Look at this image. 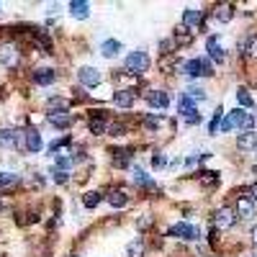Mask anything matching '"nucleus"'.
<instances>
[{
  "label": "nucleus",
  "mask_w": 257,
  "mask_h": 257,
  "mask_svg": "<svg viewBox=\"0 0 257 257\" xmlns=\"http://www.w3.org/2000/svg\"><path fill=\"white\" fill-rule=\"evenodd\" d=\"M250 193H252L250 198H252V201H257V185H252V190H250Z\"/></svg>",
  "instance_id": "a19ab883"
},
{
  "label": "nucleus",
  "mask_w": 257,
  "mask_h": 257,
  "mask_svg": "<svg viewBox=\"0 0 257 257\" xmlns=\"http://www.w3.org/2000/svg\"><path fill=\"white\" fill-rule=\"evenodd\" d=\"M149 64H152V59H149V54H147L144 49L128 52L126 59H124V67L128 72H134V75H147V72H149Z\"/></svg>",
  "instance_id": "f257e3e1"
},
{
  "label": "nucleus",
  "mask_w": 257,
  "mask_h": 257,
  "mask_svg": "<svg viewBox=\"0 0 257 257\" xmlns=\"http://www.w3.org/2000/svg\"><path fill=\"white\" fill-rule=\"evenodd\" d=\"M72 18H77V21H82V18L90 16V3H85V0H70L67 3Z\"/></svg>",
  "instance_id": "4468645a"
},
{
  "label": "nucleus",
  "mask_w": 257,
  "mask_h": 257,
  "mask_svg": "<svg viewBox=\"0 0 257 257\" xmlns=\"http://www.w3.org/2000/svg\"><path fill=\"white\" fill-rule=\"evenodd\" d=\"M47 113H57V111H67V98H62V95H54V98H47Z\"/></svg>",
  "instance_id": "412c9836"
},
{
  "label": "nucleus",
  "mask_w": 257,
  "mask_h": 257,
  "mask_svg": "<svg viewBox=\"0 0 257 257\" xmlns=\"http://www.w3.org/2000/svg\"><path fill=\"white\" fill-rule=\"evenodd\" d=\"M237 103H239V108H252L255 98L250 95V90H247V88H239V90H237Z\"/></svg>",
  "instance_id": "a878e982"
},
{
  "label": "nucleus",
  "mask_w": 257,
  "mask_h": 257,
  "mask_svg": "<svg viewBox=\"0 0 257 257\" xmlns=\"http://www.w3.org/2000/svg\"><path fill=\"white\" fill-rule=\"evenodd\" d=\"M124 47H121V41H116V39H106L103 44H100V54H103L106 59H113V57H118V52H121Z\"/></svg>",
  "instance_id": "f3484780"
},
{
  "label": "nucleus",
  "mask_w": 257,
  "mask_h": 257,
  "mask_svg": "<svg viewBox=\"0 0 257 257\" xmlns=\"http://www.w3.org/2000/svg\"><path fill=\"white\" fill-rule=\"evenodd\" d=\"M98 203H100V193L98 190H88L85 196H82V206H85L88 211L98 208Z\"/></svg>",
  "instance_id": "393cba45"
},
{
  "label": "nucleus",
  "mask_w": 257,
  "mask_h": 257,
  "mask_svg": "<svg viewBox=\"0 0 257 257\" xmlns=\"http://www.w3.org/2000/svg\"><path fill=\"white\" fill-rule=\"evenodd\" d=\"M144 255H147V244L142 237H136V239L126 244V257H144Z\"/></svg>",
  "instance_id": "6ab92c4d"
},
{
  "label": "nucleus",
  "mask_w": 257,
  "mask_h": 257,
  "mask_svg": "<svg viewBox=\"0 0 257 257\" xmlns=\"http://www.w3.org/2000/svg\"><path fill=\"white\" fill-rule=\"evenodd\" d=\"M252 152H255V154H257V147H255V149H252Z\"/></svg>",
  "instance_id": "79ce46f5"
},
{
  "label": "nucleus",
  "mask_w": 257,
  "mask_h": 257,
  "mask_svg": "<svg viewBox=\"0 0 257 257\" xmlns=\"http://www.w3.org/2000/svg\"><path fill=\"white\" fill-rule=\"evenodd\" d=\"M201 180L206 183V185H214V183H219V172L208 170V172H201Z\"/></svg>",
  "instance_id": "72a5a7b5"
},
{
  "label": "nucleus",
  "mask_w": 257,
  "mask_h": 257,
  "mask_svg": "<svg viewBox=\"0 0 257 257\" xmlns=\"http://www.w3.org/2000/svg\"><path fill=\"white\" fill-rule=\"evenodd\" d=\"M183 26L190 31V29H201L203 26V13L198 11V8H185L183 11Z\"/></svg>",
  "instance_id": "9d476101"
},
{
  "label": "nucleus",
  "mask_w": 257,
  "mask_h": 257,
  "mask_svg": "<svg viewBox=\"0 0 257 257\" xmlns=\"http://www.w3.org/2000/svg\"><path fill=\"white\" fill-rule=\"evenodd\" d=\"M18 57H21V52L16 49V44H3V47H0V64H5V67H16Z\"/></svg>",
  "instance_id": "f8f14e48"
},
{
  "label": "nucleus",
  "mask_w": 257,
  "mask_h": 257,
  "mask_svg": "<svg viewBox=\"0 0 257 257\" xmlns=\"http://www.w3.org/2000/svg\"><path fill=\"white\" fill-rule=\"evenodd\" d=\"M152 221H154V219H152L149 214H142L139 219H136V226H139V229H149V226H152Z\"/></svg>",
  "instance_id": "c9c22d12"
},
{
  "label": "nucleus",
  "mask_w": 257,
  "mask_h": 257,
  "mask_svg": "<svg viewBox=\"0 0 257 257\" xmlns=\"http://www.w3.org/2000/svg\"><path fill=\"white\" fill-rule=\"evenodd\" d=\"M165 165H167V154H154L152 157V167L154 170H162Z\"/></svg>",
  "instance_id": "f704fd0d"
},
{
  "label": "nucleus",
  "mask_w": 257,
  "mask_h": 257,
  "mask_svg": "<svg viewBox=\"0 0 257 257\" xmlns=\"http://www.w3.org/2000/svg\"><path fill=\"white\" fill-rule=\"evenodd\" d=\"M180 72H185L188 77H208L214 75V64H211L206 57H196L180 64Z\"/></svg>",
  "instance_id": "f03ea898"
},
{
  "label": "nucleus",
  "mask_w": 257,
  "mask_h": 257,
  "mask_svg": "<svg viewBox=\"0 0 257 257\" xmlns=\"http://www.w3.org/2000/svg\"><path fill=\"white\" fill-rule=\"evenodd\" d=\"M144 100H147V106H149V108H167L172 98H170L167 90H147Z\"/></svg>",
  "instance_id": "423d86ee"
},
{
  "label": "nucleus",
  "mask_w": 257,
  "mask_h": 257,
  "mask_svg": "<svg viewBox=\"0 0 257 257\" xmlns=\"http://www.w3.org/2000/svg\"><path fill=\"white\" fill-rule=\"evenodd\" d=\"M237 147H239L242 152H252L257 147V134L255 131H242L239 136H237Z\"/></svg>",
  "instance_id": "dca6fc26"
},
{
  "label": "nucleus",
  "mask_w": 257,
  "mask_h": 257,
  "mask_svg": "<svg viewBox=\"0 0 257 257\" xmlns=\"http://www.w3.org/2000/svg\"><path fill=\"white\" fill-rule=\"evenodd\" d=\"M134 100H136V93L131 88H121V90H116V93H113V103L118 108H131Z\"/></svg>",
  "instance_id": "ddd939ff"
},
{
  "label": "nucleus",
  "mask_w": 257,
  "mask_h": 257,
  "mask_svg": "<svg viewBox=\"0 0 257 257\" xmlns=\"http://www.w3.org/2000/svg\"><path fill=\"white\" fill-rule=\"evenodd\" d=\"M255 118H257V116H255Z\"/></svg>",
  "instance_id": "c03bdc74"
},
{
  "label": "nucleus",
  "mask_w": 257,
  "mask_h": 257,
  "mask_svg": "<svg viewBox=\"0 0 257 257\" xmlns=\"http://www.w3.org/2000/svg\"><path fill=\"white\" fill-rule=\"evenodd\" d=\"M106 134H111V136H124L126 134V126L124 124H111L108 121V131Z\"/></svg>",
  "instance_id": "473e14b6"
},
{
  "label": "nucleus",
  "mask_w": 257,
  "mask_h": 257,
  "mask_svg": "<svg viewBox=\"0 0 257 257\" xmlns=\"http://www.w3.org/2000/svg\"><path fill=\"white\" fill-rule=\"evenodd\" d=\"M206 52H208V57L214 59L216 64H221L226 59V54H224V47H221V41H219V36H208L206 39Z\"/></svg>",
  "instance_id": "1a4fd4ad"
},
{
  "label": "nucleus",
  "mask_w": 257,
  "mask_h": 257,
  "mask_svg": "<svg viewBox=\"0 0 257 257\" xmlns=\"http://www.w3.org/2000/svg\"><path fill=\"white\" fill-rule=\"evenodd\" d=\"M250 237H252V244H257V226H255L252 232H250Z\"/></svg>",
  "instance_id": "ea45409f"
},
{
  "label": "nucleus",
  "mask_w": 257,
  "mask_h": 257,
  "mask_svg": "<svg viewBox=\"0 0 257 257\" xmlns=\"http://www.w3.org/2000/svg\"><path fill=\"white\" fill-rule=\"evenodd\" d=\"M167 237H178V239L193 242V239H198V237H201V232H198V226H193L188 221H180V224H172L167 229Z\"/></svg>",
  "instance_id": "20e7f679"
},
{
  "label": "nucleus",
  "mask_w": 257,
  "mask_h": 257,
  "mask_svg": "<svg viewBox=\"0 0 257 257\" xmlns=\"http://www.w3.org/2000/svg\"><path fill=\"white\" fill-rule=\"evenodd\" d=\"M67 142H70V136H62V139H57V142H52V144H49V152H57V149H59V147H62V144H67Z\"/></svg>",
  "instance_id": "58836bf2"
},
{
  "label": "nucleus",
  "mask_w": 257,
  "mask_h": 257,
  "mask_svg": "<svg viewBox=\"0 0 257 257\" xmlns=\"http://www.w3.org/2000/svg\"><path fill=\"white\" fill-rule=\"evenodd\" d=\"M160 47H162V52H165V54H172V49H175L178 44H175V39H172V36H170V39H165V41L160 44Z\"/></svg>",
  "instance_id": "4c0bfd02"
},
{
  "label": "nucleus",
  "mask_w": 257,
  "mask_h": 257,
  "mask_svg": "<svg viewBox=\"0 0 257 257\" xmlns=\"http://www.w3.org/2000/svg\"><path fill=\"white\" fill-rule=\"evenodd\" d=\"M172 39H175V44H188L190 41V31L180 23V26H175V31H172Z\"/></svg>",
  "instance_id": "cd10ccee"
},
{
  "label": "nucleus",
  "mask_w": 257,
  "mask_h": 257,
  "mask_svg": "<svg viewBox=\"0 0 257 257\" xmlns=\"http://www.w3.org/2000/svg\"><path fill=\"white\" fill-rule=\"evenodd\" d=\"M234 224H237V214H234L232 206H221L214 214V229L216 232H226V229H232Z\"/></svg>",
  "instance_id": "7ed1b4c3"
},
{
  "label": "nucleus",
  "mask_w": 257,
  "mask_h": 257,
  "mask_svg": "<svg viewBox=\"0 0 257 257\" xmlns=\"http://www.w3.org/2000/svg\"><path fill=\"white\" fill-rule=\"evenodd\" d=\"M185 95H188L190 100H203V98H206V90L198 88V85H190V88L185 90Z\"/></svg>",
  "instance_id": "7c9ffc66"
},
{
  "label": "nucleus",
  "mask_w": 257,
  "mask_h": 257,
  "mask_svg": "<svg viewBox=\"0 0 257 257\" xmlns=\"http://www.w3.org/2000/svg\"><path fill=\"white\" fill-rule=\"evenodd\" d=\"M54 80H57V72H54L52 67H39L34 72V82H36V85H52Z\"/></svg>",
  "instance_id": "2eb2a0df"
},
{
  "label": "nucleus",
  "mask_w": 257,
  "mask_h": 257,
  "mask_svg": "<svg viewBox=\"0 0 257 257\" xmlns=\"http://www.w3.org/2000/svg\"><path fill=\"white\" fill-rule=\"evenodd\" d=\"M234 214H237V219H244V221L255 219V201H252L250 196H239V198H237Z\"/></svg>",
  "instance_id": "6e6552de"
},
{
  "label": "nucleus",
  "mask_w": 257,
  "mask_h": 257,
  "mask_svg": "<svg viewBox=\"0 0 257 257\" xmlns=\"http://www.w3.org/2000/svg\"><path fill=\"white\" fill-rule=\"evenodd\" d=\"M77 80H80V85H85V88H98L100 82H103V75H100L95 67H80Z\"/></svg>",
  "instance_id": "39448f33"
},
{
  "label": "nucleus",
  "mask_w": 257,
  "mask_h": 257,
  "mask_svg": "<svg viewBox=\"0 0 257 257\" xmlns=\"http://www.w3.org/2000/svg\"><path fill=\"white\" fill-rule=\"evenodd\" d=\"M183 121H185L188 126H196V124H201V113L193 111V113H188V116H183Z\"/></svg>",
  "instance_id": "e433bc0d"
},
{
  "label": "nucleus",
  "mask_w": 257,
  "mask_h": 257,
  "mask_svg": "<svg viewBox=\"0 0 257 257\" xmlns=\"http://www.w3.org/2000/svg\"><path fill=\"white\" fill-rule=\"evenodd\" d=\"M221 118H224V111H221V106L214 111V118H211V124H208V134H216L219 131V126H221Z\"/></svg>",
  "instance_id": "c756f323"
},
{
  "label": "nucleus",
  "mask_w": 257,
  "mask_h": 257,
  "mask_svg": "<svg viewBox=\"0 0 257 257\" xmlns=\"http://www.w3.org/2000/svg\"><path fill=\"white\" fill-rule=\"evenodd\" d=\"M75 257H82V255H75Z\"/></svg>",
  "instance_id": "37998d69"
},
{
  "label": "nucleus",
  "mask_w": 257,
  "mask_h": 257,
  "mask_svg": "<svg viewBox=\"0 0 257 257\" xmlns=\"http://www.w3.org/2000/svg\"><path fill=\"white\" fill-rule=\"evenodd\" d=\"M128 162H131V152L128 149H116L113 152V167H128Z\"/></svg>",
  "instance_id": "5701e85b"
},
{
  "label": "nucleus",
  "mask_w": 257,
  "mask_h": 257,
  "mask_svg": "<svg viewBox=\"0 0 257 257\" xmlns=\"http://www.w3.org/2000/svg\"><path fill=\"white\" fill-rule=\"evenodd\" d=\"M239 52H244L247 57H252V59H257V34H252V36H247V39L239 44Z\"/></svg>",
  "instance_id": "4be33fe9"
},
{
  "label": "nucleus",
  "mask_w": 257,
  "mask_h": 257,
  "mask_svg": "<svg viewBox=\"0 0 257 257\" xmlns=\"http://www.w3.org/2000/svg\"><path fill=\"white\" fill-rule=\"evenodd\" d=\"M108 203H111L113 208H124V206H128V193H126L124 188L111 190V193H108Z\"/></svg>",
  "instance_id": "a211bd4d"
},
{
  "label": "nucleus",
  "mask_w": 257,
  "mask_h": 257,
  "mask_svg": "<svg viewBox=\"0 0 257 257\" xmlns=\"http://www.w3.org/2000/svg\"><path fill=\"white\" fill-rule=\"evenodd\" d=\"M214 18H216V21H221V23H229V21H232V18H234V5H229V3L216 5Z\"/></svg>",
  "instance_id": "aec40b11"
},
{
  "label": "nucleus",
  "mask_w": 257,
  "mask_h": 257,
  "mask_svg": "<svg viewBox=\"0 0 257 257\" xmlns=\"http://www.w3.org/2000/svg\"><path fill=\"white\" fill-rule=\"evenodd\" d=\"M41 147H44L41 134L36 131V128H26V131H23V149H26V152H31V154H39V152H41Z\"/></svg>",
  "instance_id": "0eeeda50"
},
{
  "label": "nucleus",
  "mask_w": 257,
  "mask_h": 257,
  "mask_svg": "<svg viewBox=\"0 0 257 257\" xmlns=\"http://www.w3.org/2000/svg\"><path fill=\"white\" fill-rule=\"evenodd\" d=\"M52 175H54V183H59V185H67V183H70V172H64V170H57V167H54Z\"/></svg>",
  "instance_id": "2f4dec72"
},
{
  "label": "nucleus",
  "mask_w": 257,
  "mask_h": 257,
  "mask_svg": "<svg viewBox=\"0 0 257 257\" xmlns=\"http://www.w3.org/2000/svg\"><path fill=\"white\" fill-rule=\"evenodd\" d=\"M18 180H21V175H16V172H0V188L18 185Z\"/></svg>",
  "instance_id": "c85d7f7f"
},
{
  "label": "nucleus",
  "mask_w": 257,
  "mask_h": 257,
  "mask_svg": "<svg viewBox=\"0 0 257 257\" xmlns=\"http://www.w3.org/2000/svg\"><path fill=\"white\" fill-rule=\"evenodd\" d=\"M134 183H136V185H142V188H154L152 178L147 175V172H144L142 167H134Z\"/></svg>",
  "instance_id": "bb28decb"
},
{
  "label": "nucleus",
  "mask_w": 257,
  "mask_h": 257,
  "mask_svg": "<svg viewBox=\"0 0 257 257\" xmlns=\"http://www.w3.org/2000/svg\"><path fill=\"white\" fill-rule=\"evenodd\" d=\"M193 111H198L196 108V100H190L185 93L180 95V103H178V113L180 116H188V113H193Z\"/></svg>",
  "instance_id": "b1692460"
},
{
  "label": "nucleus",
  "mask_w": 257,
  "mask_h": 257,
  "mask_svg": "<svg viewBox=\"0 0 257 257\" xmlns=\"http://www.w3.org/2000/svg\"><path fill=\"white\" fill-rule=\"evenodd\" d=\"M47 121L54 128H70L72 121H75V116H72L70 111H57V113H47Z\"/></svg>",
  "instance_id": "9b49d317"
}]
</instances>
